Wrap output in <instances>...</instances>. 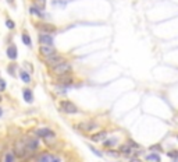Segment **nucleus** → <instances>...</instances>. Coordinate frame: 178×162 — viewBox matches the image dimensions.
Listing matches in <instances>:
<instances>
[{"label":"nucleus","instance_id":"obj_8","mask_svg":"<svg viewBox=\"0 0 178 162\" xmlns=\"http://www.w3.org/2000/svg\"><path fill=\"white\" fill-rule=\"evenodd\" d=\"M39 53H41L43 57H49V56L54 55L57 52H56V48H53V45H41Z\"/></svg>","mask_w":178,"mask_h":162},{"label":"nucleus","instance_id":"obj_34","mask_svg":"<svg viewBox=\"0 0 178 162\" xmlns=\"http://www.w3.org/2000/svg\"><path fill=\"white\" fill-rule=\"evenodd\" d=\"M1 101H3V97H1V95H0V102H1Z\"/></svg>","mask_w":178,"mask_h":162},{"label":"nucleus","instance_id":"obj_9","mask_svg":"<svg viewBox=\"0 0 178 162\" xmlns=\"http://www.w3.org/2000/svg\"><path fill=\"white\" fill-rule=\"evenodd\" d=\"M38 41L41 45H53V37L50 34H43L41 32L39 37H38Z\"/></svg>","mask_w":178,"mask_h":162},{"label":"nucleus","instance_id":"obj_35","mask_svg":"<svg viewBox=\"0 0 178 162\" xmlns=\"http://www.w3.org/2000/svg\"><path fill=\"white\" fill-rule=\"evenodd\" d=\"M0 162H1V158H0Z\"/></svg>","mask_w":178,"mask_h":162},{"label":"nucleus","instance_id":"obj_36","mask_svg":"<svg viewBox=\"0 0 178 162\" xmlns=\"http://www.w3.org/2000/svg\"><path fill=\"white\" fill-rule=\"evenodd\" d=\"M177 140H178V137H177Z\"/></svg>","mask_w":178,"mask_h":162},{"label":"nucleus","instance_id":"obj_21","mask_svg":"<svg viewBox=\"0 0 178 162\" xmlns=\"http://www.w3.org/2000/svg\"><path fill=\"white\" fill-rule=\"evenodd\" d=\"M146 159L150 162H160V155L159 154H149L146 157Z\"/></svg>","mask_w":178,"mask_h":162},{"label":"nucleus","instance_id":"obj_3","mask_svg":"<svg viewBox=\"0 0 178 162\" xmlns=\"http://www.w3.org/2000/svg\"><path fill=\"white\" fill-rule=\"evenodd\" d=\"M24 143H25V148H27V154H33L36 152L38 150H39V140L38 137H25L24 139Z\"/></svg>","mask_w":178,"mask_h":162},{"label":"nucleus","instance_id":"obj_16","mask_svg":"<svg viewBox=\"0 0 178 162\" xmlns=\"http://www.w3.org/2000/svg\"><path fill=\"white\" fill-rule=\"evenodd\" d=\"M43 140H45V143L47 144V145H53V144L56 143V133L54 131H52L49 136L43 137Z\"/></svg>","mask_w":178,"mask_h":162},{"label":"nucleus","instance_id":"obj_11","mask_svg":"<svg viewBox=\"0 0 178 162\" xmlns=\"http://www.w3.org/2000/svg\"><path fill=\"white\" fill-rule=\"evenodd\" d=\"M15 155L13 154V151H6L1 157V162H15Z\"/></svg>","mask_w":178,"mask_h":162},{"label":"nucleus","instance_id":"obj_13","mask_svg":"<svg viewBox=\"0 0 178 162\" xmlns=\"http://www.w3.org/2000/svg\"><path fill=\"white\" fill-rule=\"evenodd\" d=\"M23 97H24V101L28 102V103H31L33 101V94H32V91L29 88H25L23 91Z\"/></svg>","mask_w":178,"mask_h":162},{"label":"nucleus","instance_id":"obj_28","mask_svg":"<svg viewBox=\"0 0 178 162\" xmlns=\"http://www.w3.org/2000/svg\"><path fill=\"white\" fill-rule=\"evenodd\" d=\"M6 87H7V83H6V80L0 78V92H3L6 89Z\"/></svg>","mask_w":178,"mask_h":162},{"label":"nucleus","instance_id":"obj_23","mask_svg":"<svg viewBox=\"0 0 178 162\" xmlns=\"http://www.w3.org/2000/svg\"><path fill=\"white\" fill-rule=\"evenodd\" d=\"M35 4H33V7H36V9H39L42 11V10L45 9V0H35L33 1Z\"/></svg>","mask_w":178,"mask_h":162},{"label":"nucleus","instance_id":"obj_14","mask_svg":"<svg viewBox=\"0 0 178 162\" xmlns=\"http://www.w3.org/2000/svg\"><path fill=\"white\" fill-rule=\"evenodd\" d=\"M53 155L52 154H49V152H42L39 157H38V161L39 162H52L53 161Z\"/></svg>","mask_w":178,"mask_h":162},{"label":"nucleus","instance_id":"obj_24","mask_svg":"<svg viewBox=\"0 0 178 162\" xmlns=\"http://www.w3.org/2000/svg\"><path fill=\"white\" fill-rule=\"evenodd\" d=\"M14 70H17V66L14 65V63L9 65V67H7V71H9V74L13 76V77H15V71H14Z\"/></svg>","mask_w":178,"mask_h":162},{"label":"nucleus","instance_id":"obj_15","mask_svg":"<svg viewBox=\"0 0 178 162\" xmlns=\"http://www.w3.org/2000/svg\"><path fill=\"white\" fill-rule=\"evenodd\" d=\"M53 131L52 129H49V127H42V129H38L36 130V136L38 137H41V139H43V137H46V136H49Z\"/></svg>","mask_w":178,"mask_h":162},{"label":"nucleus","instance_id":"obj_30","mask_svg":"<svg viewBox=\"0 0 178 162\" xmlns=\"http://www.w3.org/2000/svg\"><path fill=\"white\" fill-rule=\"evenodd\" d=\"M150 150H152V151H156V150H157V151H160L161 148H160V145H152Z\"/></svg>","mask_w":178,"mask_h":162},{"label":"nucleus","instance_id":"obj_33","mask_svg":"<svg viewBox=\"0 0 178 162\" xmlns=\"http://www.w3.org/2000/svg\"><path fill=\"white\" fill-rule=\"evenodd\" d=\"M7 1H9V3H14V0H7Z\"/></svg>","mask_w":178,"mask_h":162},{"label":"nucleus","instance_id":"obj_17","mask_svg":"<svg viewBox=\"0 0 178 162\" xmlns=\"http://www.w3.org/2000/svg\"><path fill=\"white\" fill-rule=\"evenodd\" d=\"M20 77L23 80V83H25V84L31 83V76L28 74V71H25V70H21V71H20Z\"/></svg>","mask_w":178,"mask_h":162},{"label":"nucleus","instance_id":"obj_6","mask_svg":"<svg viewBox=\"0 0 178 162\" xmlns=\"http://www.w3.org/2000/svg\"><path fill=\"white\" fill-rule=\"evenodd\" d=\"M74 83V78L71 77L70 74H64V76H59L57 77V85H61V87H70L73 85Z\"/></svg>","mask_w":178,"mask_h":162},{"label":"nucleus","instance_id":"obj_2","mask_svg":"<svg viewBox=\"0 0 178 162\" xmlns=\"http://www.w3.org/2000/svg\"><path fill=\"white\" fill-rule=\"evenodd\" d=\"M71 70H73V66L70 62H63V63H60V65L54 66V67H52V73L54 76H64V74H70L71 73Z\"/></svg>","mask_w":178,"mask_h":162},{"label":"nucleus","instance_id":"obj_20","mask_svg":"<svg viewBox=\"0 0 178 162\" xmlns=\"http://www.w3.org/2000/svg\"><path fill=\"white\" fill-rule=\"evenodd\" d=\"M79 127L84 130H86V131H91V130H93L95 127H97V126H96L95 122H91V123H86V125H79Z\"/></svg>","mask_w":178,"mask_h":162},{"label":"nucleus","instance_id":"obj_31","mask_svg":"<svg viewBox=\"0 0 178 162\" xmlns=\"http://www.w3.org/2000/svg\"><path fill=\"white\" fill-rule=\"evenodd\" d=\"M52 162H60V158L54 157V158H53V161H52Z\"/></svg>","mask_w":178,"mask_h":162},{"label":"nucleus","instance_id":"obj_4","mask_svg":"<svg viewBox=\"0 0 178 162\" xmlns=\"http://www.w3.org/2000/svg\"><path fill=\"white\" fill-rule=\"evenodd\" d=\"M63 62H65V59H64V56L59 55V53H54V55L49 56V57H45V63L49 67H54V66L60 65V63H63Z\"/></svg>","mask_w":178,"mask_h":162},{"label":"nucleus","instance_id":"obj_32","mask_svg":"<svg viewBox=\"0 0 178 162\" xmlns=\"http://www.w3.org/2000/svg\"><path fill=\"white\" fill-rule=\"evenodd\" d=\"M1 115H3V109L0 108V117H1Z\"/></svg>","mask_w":178,"mask_h":162},{"label":"nucleus","instance_id":"obj_22","mask_svg":"<svg viewBox=\"0 0 178 162\" xmlns=\"http://www.w3.org/2000/svg\"><path fill=\"white\" fill-rule=\"evenodd\" d=\"M29 11H31L32 15H36V17H43V14H42L41 10L36 9V7H33V6H32L31 9H29Z\"/></svg>","mask_w":178,"mask_h":162},{"label":"nucleus","instance_id":"obj_1","mask_svg":"<svg viewBox=\"0 0 178 162\" xmlns=\"http://www.w3.org/2000/svg\"><path fill=\"white\" fill-rule=\"evenodd\" d=\"M13 154L15 155V158H20V159H23V158H25L28 155L24 139H17L13 143Z\"/></svg>","mask_w":178,"mask_h":162},{"label":"nucleus","instance_id":"obj_12","mask_svg":"<svg viewBox=\"0 0 178 162\" xmlns=\"http://www.w3.org/2000/svg\"><path fill=\"white\" fill-rule=\"evenodd\" d=\"M106 137H107V133L106 131H100V133H96L91 137L92 141H95V143H100V141H105Z\"/></svg>","mask_w":178,"mask_h":162},{"label":"nucleus","instance_id":"obj_7","mask_svg":"<svg viewBox=\"0 0 178 162\" xmlns=\"http://www.w3.org/2000/svg\"><path fill=\"white\" fill-rule=\"evenodd\" d=\"M36 28L43 34H54L57 31V28L54 25H52V24H45V23H41V24H36Z\"/></svg>","mask_w":178,"mask_h":162},{"label":"nucleus","instance_id":"obj_19","mask_svg":"<svg viewBox=\"0 0 178 162\" xmlns=\"http://www.w3.org/2000/svg\"><path fill=\"white\" fill-rule=\"evenodd\" d=\"M21 39H23L24 45H27L28 48H31V46H32V41H31V37H29V35H28V34H23V35H21Z\"/></svg>","mask_w":178,"mask_h":162},{"label":"nucleus","instance_id":"obj_29","mask_svg":"<svg viewBox=\"0 0 178 162\" xmlns=\"http://www.w3.org/2000/svg\"><path fill=\"white\" fill-rule=\"evenodd\" d=\"M89 148H91V151H92V152H95L96 155H97V157H102V155H103V154H102L100 151H97V150H96L95 147H89Z\"/></svg>","mask_w":178,"mask_h":162},{"label":"nucleus","instance_id":"obj_10","mask_svg":"<svg viewBox=\"0 0 178 162\" xmlns=\"http://www.w3.org/2000/svg\"><path fill=\"white\" fill-rule=\"evenodd\" d=\"M6 55L9 57L11 62L17 60V57H18V51H17V48L14 46V45H10L7 49H6Z\"/></svg>","mask_w":178,"mask_h":162},{"label":"nucleus","instance_id":"obj_27","mask_svg":"<svg viewBox=\"0 0 178 162\" xmlns=\"http://www.w3.org/2000/svg\"><path fill=\"white\" fill-rule=\"evenodd\" d=\"M106 154H107V155H110V157H118V155H120L118 151H114V150H107V151H106Z\"/></svg>","mask_w":178,"mask_h":162},{"label":"nucleus","instance_id":"obj_5","mask_svg":"<svg viewBox=\"0 0 178 162\" xmlns=\"http://www.w3.org/2000/svg\"><path fill=\"white\" fill-rule=\"evenodd\" d=\"M60 106L63 109V112H65L67 115H74L78 112V108L75 106V103H73L71 101H61L60 102Z\"/></svg>","mask_w":178,"mask_h":162},{"label":"nucleus","instance_id":"obj_25","mask_svg":"<svg viewBox=\"0 0 178 162\" xmlns=\"http://www.w3.org/2000/svg\"><path fill=\"white\" fill-rule=\"evenodd\" d=\"M116 144H117V139L106 140V141H105V147H111V145H116Z\"/></svg>","mask_w":178,"mask_h":162},{"label":"nucleus","instance_id":"obj_26","mask_svg":"<svg viewBox=\"0 0 178 162\" xmlns=\"http://www.w3.org/2000/svg\"><path fill=\"white\" fill-rule=\"evenodd\" d=\"M6 27L9 28V29H14V27H15V24H14L13 20L7 18V20H6Z\"/></svg>","mask_w":178,"mask_h":162},{"label":"nucleus","instance_id":"obj_18","mask_svg":"<svg viewBox=\"0 0 178 162\" xmlns=\"http://www.w3.org/2000/svg\"><path fill=\"white\" fill-rule=\"evenodd\" d=\"M118 152L120 154H127V155H129V154L132 152V148H131L128 144H124V145H120Z\"/></svg>","mask_w":178,"mask_h":162}]
</instances>
